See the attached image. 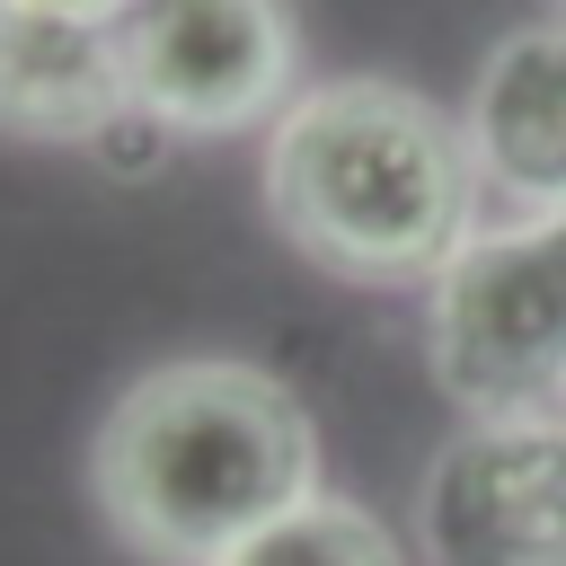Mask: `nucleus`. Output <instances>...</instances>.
Masks as SVG:
<instances>
[{
    "mask_svg": "<svg viewBox=\"0 0 566 566\" xmlns=\"http://www.w3.org/2000/svg\"><path fill=\"white\" fill-rule=\"evenodd\" d=\"M486 186L469 159L460 115L398 80H310L265 124V212L274 230L345 274V283H442V265L486 230Z\"/></svg>",
    "mask_w": 566,
    "mask_h": 566,
    "instance_id": "1",
    "label": "nucleus"
},
{
    "mask_svg": "<svg viewBox=\"0 0 566 566\" xmlns=\"http://www.w3.org/2000/svg\"><path fill=\"white\" fill-rule=\"evenodd\" d=\"M97 513L150 566H221L318 495V433L265 363L186 354L142 371L88 442Z\"/></svg>",
    "mask_w": 566,
    "mask_h": 566,
    "instance_id": "2",
    "label": "nucleus"
},
{
    "mask_svg": "<svg viewBox=\"0 0 566 566\" xmlns=\"http://www.w3.org/2000/svg\"><path fill=\"white\" fill-rule=\"evenodd\" d=\"M424 363L469 416L566 407V203L478 230L424 292Z\"/></svg>",
    "mask_w": 566,
    "mask_h": 566,
    "instance_id": "3",
    "label": "nucleus"
},
{
    "mask_svg": "<svg viewBox=\"0 0 566 566\" xmlns=\"http://www.w3.org/2000/svg\"><path fill=\"white\" fill-rule=\"evenodd\" d=\"M115 44L159 133H248L301 97V27L283 0H142Z\"/></svg>",
    "mask_w": 566,
    "mask_h": 566,
    "instance_id": "4",
    "label": "nucleus"
},
{
    "mask_svg": "<svg viewBox=\"0 0 566 566\" xmlns=\"http://www.w3.org/2000/svg\"><path fill=\"white\" fill-rule=\"evenodd\" d=\"M424 566H566V407L469 416L416 495Z\"/></svg>",
    "mask_w": 566,
    "mask_h": 566,
    "instance_id": "5",
    "label": "nucleus"
},
{
    "mask_svg": "<svg viewBox=\"0 0 566 566\" xmlns=\"http://www.w3.org/2000/svg\"><path fill=\"white\" fill-rule=\"evenodd\" d=\"M460 133H469L478 186L513 221L566 203V18L513 27L478 62V88L460 106Z\"/></svg>",
    "mask_w": 566,
    "mask_h": 566,
    "instance_id": "6",
    "label": "nucleus"
},
{
    "mask_svg": "<svg viewBox=\"0 0 566 566\" xmlns=\"http://www.w3.org/2000/svg\"><path fill=\"white\" fill-rule=\"evenodd\" d=\"M133 115L115 27H62L0 9V133L18 142H106Z\"/></svg>",
    "mask_w": 566,
    "mask_h": 566,
    "instance_id": "7",
    "label": "nucleus"
},
{
    "mask_svg": "<svg viewBox=\"0 0 566 566\" xmlns=\"http://www.w3.org/2000/svg\"><path fill=\"white\" fill-rule=\"evenodd\" d=\"M221 566H407V548L380 531V513H363L345 495H310L283 522H265L256 539H239Z\"/></svg>",
    "mask_w": 566,
    "mask_h": 566,
    "instance_id": "8",
    "label": "nucleus"
},
{
    "mask_svg": "<svg viewBox=\"0 0 566 566\" xmlns=\"http://www.w3.org/2000/svg\"><path fill=\"white\" fill-rule=\"evenodd\" d=\"M0 9H27V18H62V27H124L142 0H0Z\"/></svg>",
    "mask_w": 566,
    "mask_h": 566,
    "instance_id": "9",
    "label": "nucleus"
}]
</instances>
